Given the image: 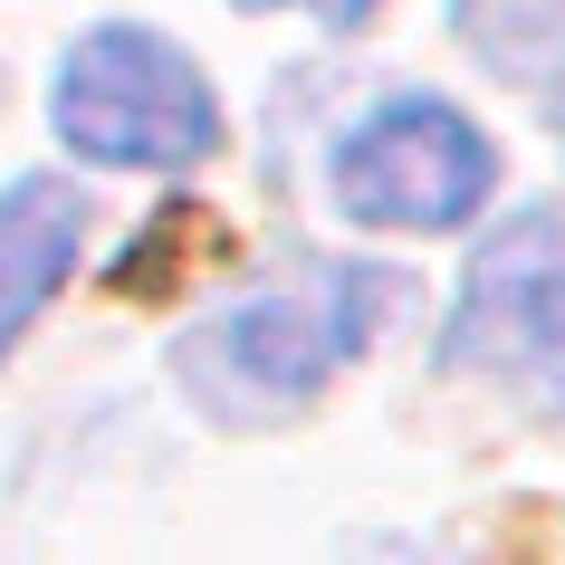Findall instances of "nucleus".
Instances as JSON below:
<instances>
[{"instance_id":"6e6552de","label":"nucleus","mask_w":565,"mask_h":565,"mask_svg":"<svg viewBox=\"0 0 565 565\" xmlns=\"http://www.w3.org/2000/svg\"><path fill=\"white\" fill-rule=\"evenodd\" d=\"M556 135H565V106H556Z\"/></svg>"},{"instance_id":"20e7f679","label":"nucleus","mask_w":565,"mask_h":565,"mask_svg":"<svg viewBox=\"0 0 565 565\" xmlns=\"http://www.w3.org/2000/svg\"><path fill=\"white\" fill-rule=\"evenodd\" d=\"M327 192L355 231H460L499 192V145L450 96H374L327 153Z\"/></svg>"},{"instance_id":"0eeeda50","label":"nucleus","mask_w":565,"mask_h":565,"mask_svg":"<svg viewBox=\"0 0 565 565\" xmlns=\"http://www.w3.org/2000/svg\"><path fill=\"white\" fill-rule=\"evenodd\" d=\"M231 10H317L327 30H364V20H374L384 0H231Z\"/></svg>"},{"instance_id":"423d86ee","label":"nucleus","mask_w":565,"mask_h":565,"mask_svg":"<svg viewBox=\"0 0 565 565\" xmlns=\"http://www.w3.org/2000/svg\"><path fill=\"white\" fill-rule=\"evenodd\" d=\"M450 39L508 87H565V0H450Z\"/></svg>"},{"instance_id":"f257e3e1","label":"nucleus","mask_w":565,"mask_h":565,"mask_svg":"<svg viewBox=\"0 0 565 565\" xmlns=\"http://www.w3.org/2000/svg\"><path fill=\"white\" fill-rule=\"evenodd\" d=\"M403 298H413V278L384 259L298 249L259 288L221 298L211 317H192L173 335V384L221 431H278L307 403H327V384L384 335V317Z\"/></svg>"},{"instance_id":"39448f33","label":"nucleus","mask_w":565,"mask_h":565,"mask_svg":"<svg viewBox=\"0 0 565 565\" xmlns=\"http://www.w3.org/2000/svg\"><path fill=\"white\" fill-rule=\"evenodd\" d=\"M87 249V192L67 173H20L0 182V364L20 355L39 307L67 288V268Z\"/></svg>"},{"instance_id":"7ed1b4c3","label":"nucleus","mask_w":565,"mask_h":565,"mask_svg":"<svg viewBox=\"0 0 565 565\" xmlns=\"http://www.w3.org/2000/svg\"><path fill=\"white\" fill-rule=\"evenodd\" d=\"M441 374L489 384L536 422H565V211L527 202L470 249L441 327Z\"/></svg>"},{"instance_id":"f03ea898","label":"nucleus","mask_w":565,"mask_h":565,"mask_svg":"<svg viewBox=\"0 0 565 565\" xmlns=\"http://www.w3.org/2000/svg\"><path fill=\"white\" fill-rule=\"evenodd\" d=\"M49 125L77 163H106V173H192L231 135L221 87L192 67V49H173L145 20H96L67 39L49 77Z\"/></svg>"}]
</instances>
